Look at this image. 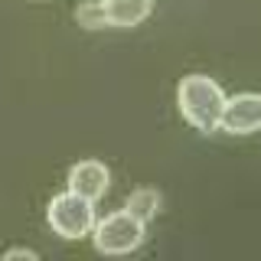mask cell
<instances>
[{"mask_svg":"<svg viewBox=\"0 0 261 261\" xmlns=\"http://www.w3.org/2000/svg\"><path fill=\"white\" fill-rule=\"evenodd\" d=\"M16 258L36 261V251H33V248H7V251H4V261H16Z\"/></svg>","mask_w":261,"mask_h":261,"instance_id":"9c48e42d","label":"cell"},{"mask_svg":"<svg viewBox=\"0 0 261 261\" xmlns=\"http://www.w3.org/2000/svg\"><path fill=\"white\" fill-rule=\"evenodd\" d=\"M144 235H147V222L134 219L127 209L98 219L92 228V242L101 255H130L144 245Z\"/></svg>","mask_w":261,"mask_h":261,"instance_id":"3957f363","label":"cell"},{"mask_svg":"<svg viewBox=\"0 0 261 261\" xmlns=\"http://www.w3.org/2000/svg\"><path fill=\"white\" fill-rule=\"evenodd\" d=\"M101 4H105L108 27L118 30H130L137 23H144L153 10V0H101Z\"/></svg>","mask_w":261,"mask_h":261,"instance_id":"8992f818","label":"cell"},{"mask_svg":"<svg viewBox=\"0 0 261 261\" xmlns=\"http://www.w3.org/2000/svg\"><path fill=\"white\" fill-rule=\"evenodd\" d=\"M46 222L59 239H69V242L85 239V235H92V228L98 222L95 219V202L85 199V196H79V193H72V190H65V193L49 199Z\"/></svg>","mask_w":261,"mask_h":261,"instance_id":"7a4b0ae2","label":"cell"},{"mask_svg":"<svg viewBox=\"0 0 261 261\" xmlns=\"http://www.w3.org/2000/svg\"><path fill=\"white\" fill-rule=\"evenodd\" d=\"M160 206H163L160 193L150 190V186H144V190H134V193L127 196V202H124V209H127L134 219H141V222H150V219H157Z\"/></svg>","mask_w":261,"mask_h":261,"instance_id":"52a82bcc","label":"cell"},{"mask_svg":"<svg viewBox=\"0 0 261 261\" xmlns=\"http://www.w3.org/2000/svg\"><path fill=\"white\" fill-rule=\"evenodd\" d=\"M176 105H179V114H183L196 130L212 134V130H219V121H222L225 92H222V85H219L216 79L196 72V75L179 79Z\"/></svg>","mask_w":261,"mask_h":261,"instance_id":"6da1fadb","label":"cell"},{"mask_svg":"<svg viewBox=\"0 0 261 261\" xmlns=\"http://www.w3.org/2000/svg\"><path fill=\"white\" fill-rule=\"evenodd\" d=\"M219 130H225V134H255V130H261V95L242 92L225 98Z\"/></svg>","mask_w":261,"mask_h":261,"instance_id":"277c9868","label":"cell"},{"mask_svg":"<svg viewBox=\"0 0 261 261\" xmlns=\"http://www.w3.org/2000/svg\"><path fill=\"white\" fill-rule=\"evenodd\" d=\"M108 186H111V170L101 160H79L69 170V190L92 199V202L101 199L108 193Z\"/></svg>","mask_w":261,"mask_h":261,"instance_id":"5b68a950","label":"cell"},{"mask_svg":"<svg viewBox=\"0 0 261 261\" xmlns=\"http://www.w3.org/2000/svg\"><path fill=\"white\" fill-rule=\"evenodd\" d=\"M75 20H79V27H82V30H105V27H108L105 4H101V0H85V4H79Z\"/></svg>","mask_w":261,"mask_h":261,"instance_id":"ba28073f","label":"cell"}]
</instances>
